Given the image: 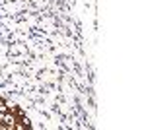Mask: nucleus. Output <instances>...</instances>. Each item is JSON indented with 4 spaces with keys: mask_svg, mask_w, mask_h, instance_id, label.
<instances>
[{
    "mask_svg": "<svg viewBox=\"0 0 146 130\" xmlns=\"http://www.w3.org/2000/svg\"><path fill=\"white\" fill-rule=\"evenodd\" d=\"M4 111H8V107H6V101H4V99H0V113H4Z\"/></svg>",
    "mask_w": 146,
    "mask_h": 130,
    "instance_id": "obj_2",
    "label": "nucleus"
},
{
    "mask_svg": "<svg viewBox=\"0 0 146 130\" xmlns=\"http://www.w3.org/2000/svg\"><path fill=\"white\" fill-rule=\"evenodd\" d=\"M0 122H4L6 128H14V126H16V115L4 111V113H0Z\"/></svg>",
    "mask_w": 146,
    "mask_h": 130,
    "instance_id": "obj_1",
    "label": "nucleus"
}]
</instances>
